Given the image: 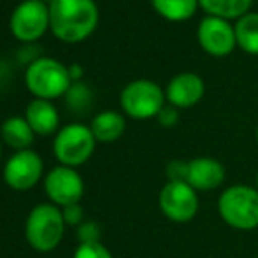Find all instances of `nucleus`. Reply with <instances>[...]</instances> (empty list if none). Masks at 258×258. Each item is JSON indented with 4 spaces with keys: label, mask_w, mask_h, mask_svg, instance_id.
Returning a JSON list of instances; mask_svg holds the SVG:
<instances>
[{
    "label": "nucleus",
    "mask_w": 258,
    "mask_h": 258,
    "mask_svg": "<svg viewBox=\"0 0 258 258\" xmlns=\"http://www.w3.org/2000/svg\"><path fill=\"white\" fill-rule=\"evenodd\" d=\"M99 23L95 0H53L49 4V28L63 42H81Z\"/></svg>",
    "instance_id": "obj_1"
},
{
    "label": "nucleus",
    "mask_w": 258,
    "mask_h": 258,
    "mask_svg": "<svg viewBox=\"0 0 258 258\" xmlns=\"http://www.w3.org/2000/svg\"><path fill=\"white\" fill-rule=\"evenodd\" d=\"M65 228L67 223L61 214V207L44 202L37 204L28 213L25 221V237L35 251L49 253L60 246Z\"/></svg>",
    "instance_id": "obj_2"
},
{
    "label": "nucleus",
    "mask_w": 258,
    "mask_h": 258,
    "mask_svg": "<svg viewBox=\"0 0 258 258\" xmlns=\"http://www.w3.org/2000/svg\"><path fill=\"white\" fill-rule=\"evenodd\" d=\"M25 85L35 99L53 100L63 97L71 88L69 67L49 56L34 58L25 71Z\"/></svg>",
    "instance_id": "obj_3"
},
{
    "label": "nucleus",
    "mask_w": 258,
    "mask_h": 258,
    "mask_svg": "<svg viewBox=\"0 0 258 258\" xmlns=\"http://www.w3.org/2000/svg\"><path fill=\"white\" fill-rule=\"evenodd\" d=\"M220 216L235 230H253L258 227V191L248 184H234L218 199Z\"/></svg>",
    "instance_id": "obj_4"
},
{
    "label": "nucleus",
    "mask_w": 258,
    "mask_h": 258,
    "mask_svg": "<svg viewBox=\"0 0 258 258\" xmlns=\"http://www.w3.org/2000/svg\"><path fill=\"white\" fill-rule=\"evenodd\" d=\"M95 137L90 126L83 123H69L61 126L53 139V153L60 165L78 167L85 165L95 151Z\"/></svg>",
    "instance_id": "obj_5"
},
{
    "label": "nucleus",
    "mask_w": 258,
    "mask_h": 258,
    "mask_svg": "<svg viewBox=\"0 0 258 258\" xmlns=\"http://www.w3.org/2000/svg\"><path fill=\"white\" fill-rule=\"evenodd\" d=\"M165 93L150 79H136L121 90L119 104L128 116L136 119H148L158 116L163 109Z\"/></svg>",
    "instance_id": "obj_6"
},
{
    "label": "nucleus",
    "mask_w": 258,
    "mask_h": 258,
    "mask_svg": "<svg viewBox=\"0 0 258 258\" xmlns=\"http://www.w3.org/2000/svg\"><path fill=\"white\" fill-rule=\"evenodd\" d=\"M9 28L18 41H37L49 28V6L41 0H23L11 13Z\"/></svg>",
    "instance_id": "obj_7"
},
{
    "label": "nucleus",
    "mask_w": 258,
    "mask_h": 258,
    "mask_svg": "<svg viewBox=\"0 0 258 258\" xmlns=\"http://www.w3.org/2000/svg\"><path fill=\"white\" fill-rule=\"evenodd\" d=\"M4 181L11 190L28 191L44 176V162L34 150L16 151L4 165Z\"/></svg>",
    "instance_id": "obj_8"
},
{
    "label": "nucleus",
    "mask_w": 258,
    "mask_h": 258,
    "mask_svg": "<svg viewBox=\"0 0 258 258\" xmlns=\"http://www.w3.org/2000/svg\"><path fill=\"white\" fill-rule=\"evenodd\" d=\"M44 191L49 202L58 207L79 204L85 194V181L72 167L56 165L44 176Z\"/></svg>",
    "instance_id": "obj_9"
},
{
    "label": "nucleus",
    "mask_w": 258,
    "mask_h": 258,
    "mask_svg": "<svg viewBox=\"0 0 258 258\" xmlns=\"http://www.w3.org/2000/svg\"><path fill=\"white\" fill-rule=\"evenodd\" d=\"M158 206L165 218L176 223L191 221L199 213L197 191L188 183H172L167 181L158 195Z\"/></svg>",
    "instance_id": "obj_10"
},
{
    "label": "nucleus",
    "mask_w": 258,
    "mask_h": 258,
    "mask_svg": "<svg viewBox=\"0 0 258 258\" xmlns=\"http://www.w3.org/2000/svg\"><path fill=\"white\" fill-rule=\"evenodd\" d=\"M199 42L206 53L213 56H225L232 53L235 41V30L228 25L227 20L216 16H207L199 27Z\"/></svg>",
    "instance_id": "obj_11"
},
{
    "label": "nucleus",
    "mask_w": 258,
    "mask_h": 258,
    "mask_svg": "<svg viewBox=\"0 0 258 258\" xmlns=\"http://www.w3.org/2000/svg\"><path fill=\"white\" fill-rule=\"evenodd\" d=\"M225 181V167L211 156H201L188 162L186 183L195 191H211Z\"/></svg>",
    "instance_id": "obj_12"
},
{
    "label": "nucleus",
    "mask_w": 258,
    "mask_h": 258,
    "mask_svg": "<svg viewBox=\"0 0 258 258\" xmlns=\"http://www.w3.org/2000/svg\"><path fill=\"white\" fill-rule=\"evenodd\" d=\"M204 95V81L201 76L184 72L169 83L165 92V99L174 107H191Z\"/></svg>",
    "instance_id": "obj_13"
},
{
    "label": "nucleus",
    "mask_w": 258,
    "mask_h": 258,
    "mask_svg": "<svg viewBox=\"0 0 258 258\" xmlns=\"http://www.w3.org/2000/svg\"><path fill=\"white\" fill-rule=\"evenodd\" d=\"M25 119L37 136H53L58 132V125H60L58 109L54 107L51 100L42 99H34L27 105Z\"/></svg>",
    "instance_id": "obj_14"
},
{
    "label": "nucleus",
    "mask_w": 258,
    "mask_h": 258,
    "mask_svg": "<svg viewBox=\"0 0 258 258\" xmlns=\"http://www.w3.org/2000/svg\"><path fill=\"white\" fill-rule=\"evenodd\" d=\"M0 137H2V143L9 148L23 151L30 150L35 134L23 116H11L0 126Z\"/></svg>",
    "instance_id": "obj_15"
},
{
    "label": "nucleus",
    "mask_w": 258,
    "mask_h": 258,
    "mask_svg": "<svg viewBox=\"0 0 258 258\" xmlns=\"http://www.w3.org/2000/svg\"><path fill=\"white\" fill-rule=\"evenodd\" d=\"M125 118L116 111H102L92 119L90 130L97 143H112L125 132Z\"/></svg>",
    "instance_id": "obj_16"
},
{
    "label": "nucleus",
    "mask_w": 258,
    "mask_h": 258,
    "mask_svg": "<svg viewBox=\"0 0 258 258\" xmlns=\"http://www.w3.org/2000/svg\"><path fill=\"white\" fill-rule=\"evenodd\" d=\"M235 41L249 54H258V13H246L235 25Z\"/></svg>",
    "instance_id": "obj_17"
},
{
    "label": "nucleus",
    "mask_w": 258,
    "mask_h": 258,
    "mask_svg": "<svg viewBox=\"0 0 258 258\" xmlns=\"http://www.w3.org/2000/svg\"><path fill=\"white\" fill-rule=\"evenodd\" d=\"M199 4L209 16L232 20L244 16L251 6V0H199Z\"/></svg>",
    "instance_id": "obj_18"
},
{
    "label": "nucleus",
    "mask_w": 258,
    "mask_h": 258,
    "mask_svg": "<svg viewBox=\"0 0 258 258\" xmlns=\"http://www.w3.org/2000/svg\"><path fill=\"white\" fill-rule=\"evenodd\" d=\"M155 11L170 21H183L195 14L199 0H151Z\"/></svg>",
    "instance_id": "obj_19"
},
{
    "label": "nucleus",
    "mask_w": 258,
    "mask_h": 258,
    "mask_svg": "<svg viewBox=\"0 0 258 258\" xmlns=\"http://www.w3.org/2000/svg\"><path fill=\"white\" fill-rule=\"evenodd\" d=\"M63 97L65 105L74 114H85L93 105V92L85 81H74Z\"/></svg>",
    "instance_id": "obj_20"
},
{
    "label": "nucleus",
    "mask_w": 258,
    "mask_h": 258,
    "mask_svg": "<svg viewBox=\"0 0 258 258\" xmlns=\"http://www.w3.org/2000/svg\"><path fill=\"white\" fill-rule=\"evenodd\" d=\"M72 258H112V255L102 242H81Z\"/></svg>",
    "instance_id": "obj_21"
},
{
    "label": "nucleus",
    "mask_w": 258,
    "mask_h": 258,
    "mask_svg": "<svg viewBox=\"0 0 258 258\" xmlns=\"http://www.w3.org/2000/svg\"><path fill=\"white\" fill-rule=\"evenodd\" d=\"M76 235L79 239V244L81 242H100L102 230H100V225L95 223V221H83L76 228Z\"/></svg>",
    "instance_id": "obj_22"
},
{
    "label": "nucleus",
    "mask_w": 258,
    "mask_h": 258,
    "mask_svg": "<svg viewBox=\"0 0 258 258\" xmlns=\"http://www.w3.org/2000/svg\"><path fill=\"white\" fill-rule=\"evenodd\" d=\"M167 179L172 183H186L188 181V162L172 160L167 165Z\"/></svg>",
    "instance_id": "obj_23"
},
{
    "label": "nucleus",
    "mask_w": 258,
    "mask_h": 258,
    "mask_svg": "<svg viewBox=\"0 0 258 258\" xmlns=\"http://www.w3.org/2000/svg\"><path fill=\"white\" fill-rule=\"evenodd\" d=\"M61 214H63V220L69 227H76L83 223V218H85V211H83L81 204H71L67 207H61Z\"/></svg>",
    "instance_id": "obj_24"
},
{
    "label": "nucleus",
    "mask_w": 258,
    "mask_h": 258,
    "mask_svg": "<svg viewBox=\"0 0 258 258\" xmlns=\"http://www.w3.org/2000/svg\"><path fill=\"white\" fill-rule=\"evenodd\" d=\"M156 118H158L162 126H174L179 121V112H177V109L174 105H169V107H163Z\"/></svg>",
    "instance_id": "obj_25"
},
{
    "label": "nucleus",
    "mask_w": 258,
    "mask_h": 258,
    "mask_svg": "<svg viewBox=\"0 0 258 258\" xmlns=\"http://www.w3.org/2000/svg\"><path fill=\"white\" fill-rule=\"evenodd\" d=\"M69 74H71L72 83H74V81H81V78H83V69H81V65H79V63L69 65Z\"/></svg>",
    "instance_id": "obj_26"
},
{
    "label": "nucleus",
    "mask_w": 258,
    "mask_h": 258,
    "mask_svg": "<svg viewBox=\"0 0 258 258\" xmlns=\"http://www.w3.org/2000/svg\"><path fill=\"white\" fill-rule=\"evenodd\" d=\"M0 160H2V137H0Z\"/></svg>",
    "instance_id": "obj_27"
},
{
    "label": "nucleus",
    "mask_w": 258,
    "mask_h": 258,
    "mask_svg": "<svg viewBox=\"0 0 258 258\" xmlns=\"http://www.w3.org/2000/svg\"><path fill=\"white\" fill-rule=\"evenodd\" d=\"M41 2H44V4H48V6H49V4H51L53 0H41Z\"/></svg>",
    "instance_id": "obj_28"
},
{
    "label": "nucleus",
    "mask_w": 258,
    "mask_h": 258,
    "mask_svg": "<svg viewBox=\"0 0 258 258\" xmlns=\"http://www.w3.org/2000/svg\"><path fill=\"white\" fill-rule=\"evenodd\" d=\"M255 188H256V191H258V174H256V186Z\"/></svg>",
    "instance_id": "obj_29"
},
{
    "label": "nucleus",
    "mask_w": 258,
    "mask_h": 258,
    "mask_svg": "<svg viewBox=\"0 0 258 258\" xmlns=\"http://www.w3.org/2000/svg\"><path fill=\"white\" fill-rule=\"evenodd\" d=\"M256 141H258V128H256Z\"/></svg>",
    "instance_id": "obj_30"
}]
</instances>
